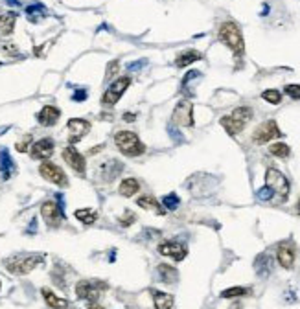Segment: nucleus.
Wrapping results in <instances>:
<instances>
[{
  "mask_svg": "<svg viewBox=\"0 0 300 309\" xmlns=\"http://www.w3.org/2000/svg\"><path fill=\"white\" fill-rule=\"evenodd\" d=\"M250 120H252V109L250 107H238V109L232 111L230 116H223L221 125L230 136H236V134L245 129V125L249 124Z\"/></svg>",
  "mask_w": 300,
  "mask_h": 309,
  "instance_id": "f257e3e1",
  "label": "nucleus"
},
{
  "mask_svg": "<svg viewBox=\"0 0 300 309\" xmlns=\"http://www.w3.org/2000/svg\"><path fill=\"white\" fill-rule=\"evenodd\" d=\"M219 41L225 42L226 46L234 52V56H243L245 52V42L243 35H241L240 26L236 22H225L219 28Z\"/></svg>",
  "mask_w": 300,
  "mask_h": 309,
  "instance_id": "f03ea898",
  "label": "nucleus"
},
{
  "mask_svg": "<svg viewBox=\"0 0 300 309\" xmlns=\"http://www.w3.org/2000/svg\"><path fill=\"white\" fill-rule=\"evenodd\" d=\"M114 144L124 155H129V157H140V155H144V151H146V146L140 142L139 134L131 133V131H120V133H116Z\"/></svg>",
  "mask_w": 300,
  "mask_h": 309,
  "instance_id": "7ed1b4c3",
  "label": "nucleus"
},
{
  "mask_svg": "<svg viewBox=\"0 0 300 309\" xmlns=\"http://www.w3.org/2000/svg\"><path fill=\"white\" fill-rule=\"evenodd\" d=\"M41 262H42L41 254H30V256H17V258L8 259L4 265L6 269L10 272H13V274H28V272H32Z\"/></svg>",
  "mask_w": 300,
  "mask_h": 309,
  "instance_id": "20e7f679",
  "label": "nucleus"
},
{
  "mask_svg": "<svg viewBox=\"0 0 300 309\" xmlns=\"http://www.w3.org/2000/svg\"><path fill=\"white\" fill-rule=\"evenodd\" d=\"M265 186L271 188V192L274 195H278L280 201H286L287 195H289V182L287 179L284 177V173H280L278 170L274 168H269L265 171Z\"/></svg>",
  "mask_w": 300,
  "mask_h": 309,
  "instance_id": "39448f33",
  "label": "nucleus"
},
{
  "mask_svg": "<svg viewBox=\"0 0 300 309\" xmlns=\"http://www.w3.org/2000/svg\"><path fill=\"white\" fill-rule=\"evenodd\" d=\"M107 289V283L103 281H90V280H83V281H78L76 286V295L78 298H83L88 300V302H98L102 291Z\"/></svg>",
  "mask_w": 300,
  "mask_h": 309,
  "instance_id": "423d86ee",
  "label": "nucleus"
},
{
  "mask_svg": "<svg viewBox=\"0 0 300 309\" xmlns=\"http://www.w3.org/2000/svg\"><path fill=\"white\" fill-rule=\"evenodd\" d=\"M131 85V79L125 76V78H120L116 79V81H112V85L105 90V94H103L102 98V103L103 105H114L118 100L122 98V94L129 88Z\"/></svg>",
  "mask_w": 300,
  "mask_h": 309,
  "instance_id": "0eeeda50",
  "label": "nucleus"
},
{
  "mask_svg": "<svg viewBox=\"0 0 300 309\" xmlns=\"http://www.w3.org/2000/svg\"><path fill=\"white\" fill-rule=\"evenodd\" d=\"M278 136H282L280 129H278V124L274 120H269V122H263L258 129L254 131L252 140L254 144H260V146H262V144H267L269 140H274L278 138Z\"/></svg>",
  "mask_w": 300,
  "mask_h": 309,
  "instance_id": "6e6552de",
  "label": "nucleus"
},
{
  "mask_svg": "<svg viewBox=\"0 0 300 309\" xmlns=\"http://www.w3.org/2000/svg\"><path fill=\"white\" fill-rule=\"evenodd\" d=\"M39 171H41V175L44 177V179L50 180V182H54V184L61 186V188L68 186V179H66L65 171L61 170L59 166H56L54 162H42L41 168H39Z\"/></svg>",
  "mask_w": 300,
  "mask_h": 309,
  "instance_id": "1a4fd4ad",
  "label": "nucleus"
},
{
  "mask_svg": "<svg viewBox=\"0 0 300 309\" xmlns=\"http://www.w3.org/2000/svg\"><path fill=\"white\" fill-rule=\"evenodd\" d=\"M41 216L42 219L47 221L48 226H59V223L63 221V212H61V208L57 203L54 201H47V203H42L41 206Z\"/></svg>",
  "mask_w": 300,
  "mask_h": 309,
  "instance_id": "9d476101",
  "label": "nucleus"
},
{
  "mask_svg": "<svg viewBox=\"0 0 300 309\" xmlns=\"http://www.w3.org/2000/svg\"><path fill=\"white\" fill-rule=\"evenodd\" d=\"M63 158H65V162L76 171V173L85 175V166H87V164H85V157L78 151V149L72 148V146L65 148L63 149Z\"/></svg>",
  "mask_w": 300,
  "mask_h": 309,
  "instance_id": "9b49d317",
  "label": "nucleus"
},
{
  "mask_svg": "<svg viewBox=\"0 0 300 309\" xmlns=\"http://www.w3.org/2000/svg\"><path fill=\"white\" fill-rule=\"evenodd\" d=\"M68 134H70V142H79V138H83L85 134L90 131V122L83 120V118H72L68 120Z\"/></svg>",
  "mask_w": 300,
  "mask_h": 309,
  "instance_id": "f8f14e48",
  "label": "nucleus"
},
{
  "mask_svg": "<svg viewBox=\"0 0 300 309\" xmlns=\"http://www.w3.org/2000/svg\"><path fill=\"white\" fill-rule=\"evenodd\" d=\"M158 252H160L162 256H170V258L180 262V259L186 258L188 249H186L182 243H175V241H166V243L158 245Z\"/></svg>",
  "mask_w": 300,
  "mask_h": 309,
  "instance_id": "ddd939ff",
  "label": "nucleus"
},
{
  "mask_svg": "<svg viewBox=\"0 0 300 309\" xmlns=\"http://www.w3.org/2000/svg\"><path fill=\"white\" fill-rule=\"evenodd\" d=\"M54 148H56V144L52 138H41L33 144L30 153H32V158H50Z\"/></svg>",
  "mask_w": 300,
  "mask_h": 309,
  "instance_id": "4468645a",
  "label": "nucleus"
},
{
  "mask_svg": "<svg viewBox=\"0 0 300 309\" xmlns=\"http://www.w3.org/2000/svg\"><path fill=\"white\" fill-rule=\"evenodd\" d=\"M173 122L179 125H194V118H192V103L190 102H180L177 105L175 112H173Z\"/></svg>",
  "mask_w": 300,
  "mask_h": 309,
  "instance_id": "2eb2a0df",
  "label": "nucleus"
},
{
  "mask_svg": "<svg viewBox=\"0 0 300 309\" xmlns=\"http://www.w3.org/2000/svg\"><path fill=\"white\" fill-rule=\"evenodd\" d=\"M276 258L284 269H291L295 263V249L291 243H282L276 250Z\"/></svg>",
  "mask_w": 300,
  "mask_h": 309,
  "instance_id": "dca6fc26",
  "label": "nucleus"
},
{
  "mask_svg": "<svg viewBox=\"0 0 300 309\" xmlns=\"http://www.w3.org/2000/svg\"><path fill=\"white\" fill-rule=\"evenodd\" d=\"M61 116V111L57 109V107H52V105H47L44 109H42L41 112L37 114V120L39 124L47 125V127H50V125H54L57 120H59Z\"/></svg>",
  "mask_w": 300,
  "mask_h": 309,
  "instance_id": "f3484780",
  "label": "nucleus"
},
{
  "mask_svg": "<svg viewBox=\"0 0 300 309\" xmlns=\"http://www.w3.org/2000/svg\"><path fill=\"white\" fill-rule=\"evenodd\" d=\"M136 204L144 210H153V212L157 213V216H164V208L160 206L157 199L151 197V195H144V197L136 199Z\"/></svg>",
  "mask_w": 300,
  "mask_h": 309,
  "instance_id": "a211bd4d",
  "label": "nucleus"
},
{
  "mask_svg": "<svg viewBox=\"0 0 300 309\" xmlns=\"http://www.w3.org/2000/svg\"><path fill=\"white\" fill-rule=\"evenodd\" d=\"M201 59V54L195 50H186V52H180L179 56H177L175 59V66H179V68H184V66H190L192 63H195V61Z\"/></svg>",
  "mask_w": 300,
  "mask_h": 309,
  "instance_id": "6ab92c4d",
  "label": "nucleus"
},
{
  "mask_svg": "<svg viewBox=\"0 0 300 309\" xmlns=\"http://www.w3.org/2000/svg\"><path fill=\"white\" fill-rule=\"evenodd\" d=\"M153 302H155V309H171L173 305V296L162 291H151Z\"/></svg>",
  "mask_w": 300,
  "mask_h": 309,
  "instance_id": "aec40b11",
  "label": "nucleus"
},
{
  "mask_svg": "<svg viewBox=\"0 0 300 309\" xmlns=\"http://www.w3.org/2000/svg\"><path fill=\"white\" fill-rule=\"evenodd\" d=\"M140 189V184L136 179H124L120 182V188H118V192H120V195H124V197H133L136 192Z\"/></svg>",
  "mask_w": 300,
  "mask_h": 309,
  "instance_id": "412c9836",
  "label": "nucleus"
},
{
  "mask_svg": "<svg viewBox=\"0 0 300 309\" xmlns=\"http://www.w3.org/2000/svg\"><path fill=\"white\" fill-rule=\"evenodd\" d=\"M42 296H44V302H47L50 307H54V309H66L68 307V302H66L65 298L56 296L50 289H42Z\"/></svg>",
  "mask_w": 300,
  "mask_h": 309,
  "instance_id": "4be33fe9",
  "label": "nucleus"
},
{
  "mask_svg": "<svg viewBox=\"0 0 300 309\" xmlns=\"http://www.w3.org/2000/svg\"><path fill=\"white\" fill-rule=\"evenodd\" d=\"M157 272H158V278H160L164 283H173V281H177V278H179L177 269H173L171 265H164V263L158 265Z\"/></svg>",
  "mask_w": 300,
  "mask_h": 309,
  "instance_id": "5701e85b",
  "label": "nucleus"
},
{
  "mask_svg": "<svg viewBox=\"0 0 300 309\" xmlns=\"http://www.w3.org/2000/svg\"><path fill=\"white\" fill-rule=\"evenodd\" d=\"M15 20H17V15L15 13L0 15V32L4 33V35H10L15 28Z\"/></svg>",
  "mask_w": 300,
  "mask_h": 309,
  "instance_id": "b1692460",
  "label": "nucleus"
},
{
  "mask_svg": "<svg viewBox=\"0 0 300 309\" xmlns=\"http://www.w3.org/2000/svg\"><path fill=\"white\" fill-rule=\"evenodd\" d=\"M254 267H256L258 274H262V276H267L269 272H271V258H269L267 254H262V256H258L256 263H254Z\"/></svg>",
  "mask_w": 300,
  "mask_h": 309,
  "instance_id": "393cba45",
  "label": "nucleus"
},
{
  "mask_svg": "<svg viewBox=\"0 0 300 309\" xmlns=\"http://www.w3.org/2000/svg\"><path fill=\"white\" fill-rule=\"evenodd\" d=\"M26 15L32 22H39L44 17V6L42 4H32L26 8Z\"/></svg>",
  "mask_w": 300,
  "mask_h": 309,
  "instance_id": "a878e982",
  "label": "nucleus"
},
{
  "mask_svg": "<svg viewBox=\"0 0 300 309\" xmlns=\"http://www.w3.org/2000/svg\"><path fill=\"white\" fill-rule=\"evenodd\" d=\"M76 217H78L79 221L83 223V225H93L96 221L98 213L90 208H83V210H76Z\"/></svg>",
  "mask_w": 300,
  "mask_h": 309,
  "instance_id": "bb28decb",
  "label": "nucleus"
},
{
  "mask_svg": "<svg viewBox=\"0 0 300 309\" xmlns=\"http://www.w3.org/2000/svg\"><path fill=\"white\" fill-rule=\"evenodd\" d=\"M0 168L4 171V179H8L10 171L13 170V160H11L10 153L6 151V149H2V153H0Z\"/></svg>",
  "mask_w": 300,
  "mask_h": 309,
  "instance_id": "cd10ccee",
  "label": "nucleus"
},
{
  "mask_svg": "<svg viewBox=\"0 0 300 309\" xmlns=\"http://www.w3.org/2000/svg\"><path fill=\"white\" fill-rule=\"evenodd\" d=\"M269 151H271V155H274V157H278V158H286V157H289L291 149H289V146H287V144L276 142V144H272L271 148H269Z\"/></svg>",
  "mask_w": 300,
  "mask_h": 309,
  "instance_id": "c85d7f7f",
  "label": "nucleus"
},
{
  "mask_svg": "<svg viewBox=\"0 0 300 309\" xmlns=\"http://www.w3.org/2000/svg\"><path fill=\"white\" fill-rule=\"evenodd\" d=\"M262 98L265 100V102L272 103V105H278V103L282 102V94L278 92V90H274V88H269V90H265V92L262 94Z\"/></svg>",
  "mask_w": 300,
  "mask_h": 309,
  "instance_id": "c756f323",
  "label": "nucleus"
},
{
  "mask_svg": "<svg viewBox=\"0 0 300 309\" xmlns=\"http://www.w3.org/2000/svg\"><path fill=\"white\" fill-rule=\"evenodd\" d=\"M249 291L245 289V287H230V289H225L221 293L223 298H236V296H243L247 295Z\"/></svg>",
  "mask_w": 300,
  "mask_h": 309,
  "instance_id": "7c9ffc66",
  "label": "nucleus"
},
{
  "mask_svg": "<svg viewBox=\"0 0 300 309\" xmlns=\"http://www.w3.org/2000/svg\"><path fill=\"white\" fill-rule=\"evenodd\" d=\"M179 197H177V194H170L166 195V197L162 199V204L168 208V210H177V206H179Z\"/></svg>",
  "mask_w": 300,
  "mask_h": 309,
  "instance_id": "2f4dec72",
  "label": "nucleus"
},
{
  "mask_svg": "<svg viewBox=\"0 0 300 309\" xmlns=\"http://www.w3.org/2000/svg\"><path fill=\"white\" fill-rule=\"evenodd\" d=\"M286 94L291 96L293 100H300V85H286Z\"/></svg>",
  "mask_w": 300,
  "mask_h": 309,
  "instance_id": "473e14b6",
  "label": "nucleus"
},
{
  "mask_svg": "<svg viewBox=\"0 0 300 309\" xmlns=\"http://www.w3.org/2000/svg\"><path fill=\"white\" fill-rule=\"evenodd\" d=\"M134 219H136V217H134L133 212H125V216L120 217V225L122 226H129V225H133V223H134Z\"/></svg>",
  "mask_w": 300,
  "mask_h": 309,
  "instance_id": "72a5a7b5",
  "label": "nucleus"
},
{
  "mask_svg": "<svg viewBox=\"0 0 300 309\" xmlns=\"http://www.w3.org/2000/svg\"><path fill=\"white\" fill-rule=\"evenodd\" d=\"M30 142H32V136L28 134V136H24L20 142H17V146H15V148H17V151L22 153V151H26V149L30 148Z\"/></svg>",
  "mask_w": 300,
  "mask_h": 309,
  "instance_id": "f704fd0d",
  "label": "nucleus"
},
{
  "mask_svg": "<svg viewBox=\"0 0 300 309\" xmlns=\"http://www.w3.org/2000/svg\"><path fill=\"white\" fill-rule=\"evenodd\" d=\"M258 199H262V201H269V199L272 197V192H271V188H267V186H265V188H262V189H258Z\"/></svg>",
  "mask_w": 300,
  "mask_h": 309,
  "instance_id": "c9c22d12",
  "label": "nucleus"
},
{
  "mask_svg": "<svg viewBox=\"0 0 300 309\" xmlns=\"http://www.w3.org/2000/svg\"><path fill=\"white\" fill-rule=\"evenodd\" d=\"M72 100H74V102H85V100H87V90H76Z\"/></svg>",
  "mask_w": 300,
  "mask_h": 309,
  "instance_id": "e433bc0d",
  "label": "nucleus"
},
{
  "mask_svg": "<svg viewBox=\"0 0 300 309\" xmlns=\"http://www.w3.org/2000/svg\"><path fill=\"white\" fill-rule=\"evenodd\" d=\"M116 70H118V61L109 63V68H107V79L111 78V74H116Z\"/></svg>",
  "mask_w": 300,
  "mask_h": 309,
  "instance_id": "4c0bfd02",
  "label": "nucleus"
},
{
  "mask_svg": "<svg viewBox=\"0 0 300 309\" xmlns=\"http://www.w3.org/2000/svg\"><path fill=\"white\" fill-rule=\"evenodd\" d=\"M88 309H105V307H103L102 304H98V302H90V304H88Z\"/></svg>",
  "mask_w": 300,
  "mask_h": 309,
  "instance_id": "58836bf2",
  "label": "nucleus"
},
{
  "mask_svg": "<svg viewBox=\"0 0 300 309\" xmlns=\"http://www.w3.org/2000/svg\"><path fill=\"white\" fill-rule=\"evenodd\" d=\"M124 120H125V122H133V120H134V114H127V112H125V114H124Z\"/></svg>",
  "mask_w": 300,
  "mask_h": 309,
  "instance_id": "ea45409f",
  "label": "nucleus"
},
{
  "mask_svg": "<svg viewBox=\"0 0 300 309\" xmlns=\"http://www.w3.org/2000/svg\"><path fill=\"white\" fill-rule=\"evenodd\" d=\"M8 4H11V6H19V0H6Z\"/></svg>",
  "mask_w": 300,
  "mask_h": 309,
  "instance_id": "a19ab883",
  "label": "nucleus"
},
{
  "mask_svg": "<svg viewBox=\"0 0 300 309\" xmlns=\"http://www.w3.org/2000/svg\"><path fill=\"white\" fill-rule=\"evenodd\" d=\"M298 212H300V203H298Z\"/></svg>",
  "mask_w": 300,
  "mask_h": 309,
  "instance_id": "79ce46f5",
  "label": "nucleus"
}]
</instances>
